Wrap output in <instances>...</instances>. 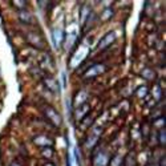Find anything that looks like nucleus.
Instances as JSON below:
<instances>
[{
    "mask_svg": "<svg viewBox=\"0 0 166 166\" xmlns=\"http://www.w3.org/2000/svg\"><path fill=\"white\" fill-rule=\"evenodd\" d=\"M114 37H116V33H114V32H110V33H108V35H106V36H104V39H102V40L98 43V48H104V47L109 45V44L114 40Z\"/></svg>",
    "mask_w": 166,
    "mask_h": 166,
    "instance_id": "obj_1",
    "label": "nucleus"
},
{
    "mask_svg": "<svg viewBox=\"0 0 166 166\" xmlns=\"http://www.w3.org/2000/svg\"><path fill=\"white\" fill-rule=\"evenodd\" d=\"M20 19L23 20V21H25L27 24H29L31 21H32V18H31L29 12H25V11H21V12H20Z\"/></svg>",
    "mask_w": 166,
    "mask_h": 166,
    "instance_id": "obj_2",
    "label": "nucleus"
},
{
    "mask_svg": "<svg viewBox=\"0 0 166 166\" xmlns=\"http://www.w3.org/2000/svg\"><path fill=\"white\" fill-rule=\"evenodd\" d=\"M66 166H72V165H70V158H69V156L66 157Z\"/></svg>",
    "mask_w": 166,
    "mask_h": 166,
    "instance_id": "obj_3",
    "label": "nucleus"
}]
</instances>
